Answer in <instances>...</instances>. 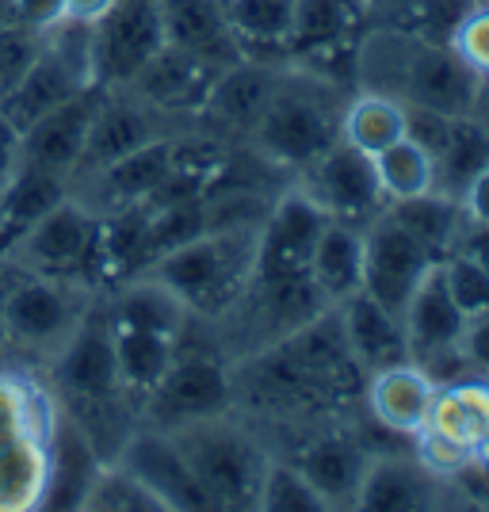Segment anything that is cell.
Here are the masks:
<instances>
[{
  "label": "cell",
  "instance_id": "cell-1",
  "mask_svg": "<svg viewBox=\"0 0 489 512\" xmlns=\"http://www.w3.org/2000/svg\"><path fill=\"white\" fill-rule=\"evenodd\" d=\"M386 92L409 107H428L447 119L478 115L486 81L451 46L417 43L383 27H371L360 46V85Z\"/></svg>",
  "mask_w": 489,
  "mask_h": 512
},
{
  "label": "cell",
  "instance_id": "cell-2",
  "mask_svg": "<svg viewBox=\"0 0 489 512\" xmlns=\"http://www.w3.org/2000/svg\"><path fill=\"white\" fill-rule=\"evenodd\" d=\"M348 96L352 92L310 77L295 65H279L276 85L241 146L260 153L279 172L298 176L333 142H341V111Z\"/></svg>",
  "mask_w": 489,
  "mask_h": 512
},
{
  "label": "cell",
  "instance_id": "cell-3",
  "mask_svg": "<svg viewBox=\"0 0 489 512\" xmlns=\"http://www.w3.org/2000/svg\"><path fill=\"white\" fill-rule=\"evenodd\" d=\"M260 226H222L157 256L142 276L169 287L195 321H218L245 295L256 264Z\"/></svg>",
  "mask_w": 489,
  "mask_h": 512
},
{
  "label": "cell",
  "instance_id": "cell-4",
  "mask_svg": "<svg viewBox=\"0 0 489 512\" xmlns=\"http://www.w3.org/2000/svg\"><path fill=\"white\" fill-rule=\"evenodd\" d=\"M211 509H256L272 444L237 409L169 432Z\"/></svg>",
  "mask_w": 489,
  "mask_h": 512
},
{
  "label": "cell",
  "instance_id": "cell-5",
  "mask_svg": "<svg viewBox=\"0 0 489 512\" xmlns=\"http://www.w3.org/2000/svg\"><path fill=\"white\" fill-rule=\"evenodd\" d=\"M230 409H234V367L218 344H207V348L195 344L192 325H188L176 360L161 375V383L142 398L138 421L146 428L176 432V428L230 413Z\"/></svg>",
  "mask_w": 489,
  "mask_h": 512
},
{
  "label": "cell",
  "instance_id": "cell-6",
  "mask_svg": "<svg viewBox=\"0 0 489 512\" xmlns=\"http://www.w3.org/2000/svg\"><path fill=\"white\" fill-rule=\"evenodd\" d=\"M375 0H298L287 62L310 77L356 92L360 46L371 31Z\"/></svg>",
  "mask_w": 489,
  "mask_h": 512
},
{
  "label": "cell",
  "instance_id": "cell-7",
  "mask_svg": "<svg viewBox=\"0 0 489 512\" xmlns=\"http://www.w3.org/2000/svg\"><path fill=\"white\" fill-rule=\"evenodd\" d=\"M104 218L69 192L43 222L12 249V260L27 272L69 283H104Z\"/></svg>",
  "mask_w": 489,
  "mask_h": 512
},
{
  "label": "cell",
  "instance_id": "cell-8",
  "mask_svg": "<svg viewBox=\"0 0 489 512\" xmlns=\"http://www.w3.org/2000/svg\"><path fill=\"white\" fill-rule=\"evenodd\" d=\"M489 436V379L459 375L436 386L425 428L413 436V451L440 478H459L474 463V451Z\"/></svg>",
  "mask_w": 489,
  "mask_h": 512
},
{
  "label": "cell",
  "instance_id": "cell-9",
  "mask_svg": "<svg viewBox=\"0 0 489 512\" xmlns=\"http://www.w3.org/2000/svg\"><path fill=\"white\" fill-rule=\"evenodd\" d=\"M23 268V264H20ZM92 306V287L23 268L0 299V333L31 352H58Z\"/></svg>",
  "mask_w": 489,
  "mask_h": 512
},
{
  "label": "cell",
  "instance_id": "cell-10",
  "mask_svg": "<svg viewBox=\"0 0 489 512\" xmlns=\"http://www.w3.org/2000/svg\"><path fill=\"white\" fill-rule=\"evenodd\" d=\"M50 383L58 394L62 409L104 406V402H134L127 386L119 379V360H115V337H111V318L104 302H92L73 337L54 352ZM138 406V402H134Z\"/></svg>",
  "mask_w": 489,
  "mask_h": 512
},
{
  "label": "cell",
  "instance_id": "cell-11",
  "mask_svg": "<svg viewBox=\"0 0 489 512\" xmlns=\"http://www.w3.org/2000/svg\"><path fill=\"white\" fill-rule=\"evenodd\" d=\"M402 325L405 341H409V360L425 367L436 383L470 375L467 363H463V325H467V318L447 291L440 260L417 283L413 299L405 302Z\"/></svg>",
  "mask_w": 489,
  "mask_h": 512
},
{
  "label": "cell",
  "instance_id": "cell-12",
  "mask_svg": "<svg viewBox=\"0 0 489 512\" xmlns=\"http://www.w3.org/2000/svg\"><path fill=\"white\" fill-rule=\"evenodd\" d=\"M165 46L157 0H115L92 23V77L104 88H127L134 73Z\"/></svg>",
  "mask_w": 489,
  "mask_h": 512
},
{
  "label": "cell",
  "instance_id": "cell-13",
  "mask_svg": "<svg viewBox=\"0 0 489 512\" xmlns=\"http://www.w3.org/2000/svg\"><path fill=\"white\" fill-rule=\"evenodd\" d=\"M295 184L321 211L348 226H367L386 211V195L375 176V161L348 142H333L314 165L295 176Z\"/></svg>",
  "mask_w": 489,
  "mask_h": 512
},
{
  "label": "cell",
  "instance_id": "cell-14",
  "mask_svg": "<svg viewBox=\"0 0 489 512\" xmlns=\"http://www.w3.org/2000/svg\"><path fill=\"white\" fill-rule=\"evenodd\" d=\"M371 451L375 448L367 444V436L356 425H348V421H325V425L310 428L287 459L310 478V486L325 501V509L333 512V509H356V497H360Z\"/></svg>",
  "mask_w": 489,
  "mask_h": 512
},
{
  "label": "cell",
  "instance_id": "cell-15",
  "mask_svg": "<svg viewBox=\"0 0 489 512\" xmlns=\"http://www.w3.org/2000/svg\"><path fill=\"white\" fill-rule=\"evenodd\" d=\"M325 222H329V214L321 211L295 180L287 188H279L272 207H268V218L260 222L253 276L256 279L306 276Z\"/></svg>",
  "mask_w": 489,
  "mask_h": 512
},
{
  "label": "cell",
  "instance_id": "cell-16",
  "mask_svg": "<svg viewBox=\"0 0 489 512\" xmlns=\"http://www.w3.org/2000/svg\"><path fill=\"white\" fill-rule=\"evenodd\" d=\"M432 264L436 256L405 226H398L390 211L363 226V291L390 306L394 314H402Z\"/></svg>",
  "mask_w": 489,
  "mask_h": 512
},
{
  "label": "cell",
  "instance_id": "cell-17",
  "mask_svg": "<svg viewBox=\"0 0 489 512\" xmlns=\"http://www.w3.org/2000/svg\"><path fill=\"white\" fill-rule=\"evenodd\" d=\"M161 134H172L165 115H157L153 107L142 104L127 88H107L104 104L96 111L92 130L85 138V150H81L77 165L69 172V188L88 180V176H96L107 165H115L119 157L142 150L146 142L161 138Z\"/></svg>",
  "mask_w": 489,
  "mask_h": 512
},
{
  "label": "cell",
  "instance_id": "cell-18",
  "mask_svg": "<svg viewBox=\"0 0 489 512\" xmlns=\"http://www.w3.org/2000/svg\"><path fill=\"white\" fill-rule=\"evenodd\" d=\"M218 77H222V65L165 43L134 73L127 92H134L142 104H149L165 119H199Z\"/></svg>",
  "mask_w": 489,
  "mask_h": 512
},
{
  "label": "cell",
  "instance_id": "cell-19",
  "mask_svg": "<svg viewBox=\"0 0 489 512\" xmlns=\"http://www.w3.org/2000/svg\"><path fill=\"white\" fill-rule=\"evenodd\" d=\"M451 482L421 463L413 448H375L363 474L356 509L360 512H425L447 501Z\"/></svg>",
  "mask_w": 489,
  "mask_h": 512
},
{
  "label": "cell",
  "instance_id": "cell-20",
  "mask_svg": "<svg viewBox=\"0 0 489 512\" xmlns=\"http://www.w3.org/2000/svg\"><path fill=\"white\" fill-rule=\"evenodd\" d=\"M436 386L440 383L428 375L425 367L405 360L363 379L360 406H363V413H367V421L379 428V432L413 444V436H417L428 421Z\"/></svg>",
  "mask_w": 489,
  "mask_h": 512
},
{
  "label": "cell",
  "instance_id": "cell-21",
  "mask_svg": "<svg viewBox=\"0 0 489 512\" xmlns=\"http://www.w3.org/2000/svg\"><path fill=\"white\" fill-rule=\"evenodd\" d=\"M111 463L127 467L161 501V509H211L199 482H195V474L188 470L184 455L176 448V440L161 428L138 425Z\"/></svg>",
  "mask_w": 489,
  "mask_h": 512
},
{
  "label": "cell",
  "instance_id": "cell-22",
  "mask_svg": "<svg viewBox=\"0 0 489 512\" xmlns=\"http://www.w3.org/2000/svg\"><path fill=\"white\" fill-rule=\"evenodd\" d=\"M107 88L88 85L77 96H69L65 104L54 111H46L43 119H35L31 127L23 130V165L31 169L58 172L69 180V172L77 165V157L85 150V138L92 130V119L104 104Z\"/></svg>",
  "mask_w": 489,
  "mask_h": 512
},
{
  "label": "cell",
  "instance_id": "cell-23",
  "mask_svg": "<svg viewBox=\"0 0 489 512\" xmlns=\"http://www.w3.org/2000/svg\"><path fill=\"white\" fill-rule=\"evenodd\" d=\"M341 321L344 344L352 352V360L360 363L363 375H375L383 367L409 360V341H405L402 314H394L390 306L371 299L367 291H356L352 299L333 306Z\"/></svg>",
  "mask_w": 489,
  "mask_h": 512
},
{
  "label": "cell",
  "instance_id": "cell-24",
  "mask_svg": "<svg viewBox=\"0 0 489 512\" xmlns=\"http://www.w3.org/2000/svg\"><path fill=\"white\" fill-rule=\"evenodd\" d=\"M100 467H104V459L85 440V432L58 409L54 432H50V459H46V482L39 505H46V509H81Z\"/></svg>",
  "mask_w": 489,
  "mask_h": 512
},
{
  "label": "cell",
  "instance_id": "cell-25",
  "mask_svg": "<svg viewBox=\"0 0 489 512\" xmlns=\"http://www.w3.org/2000/svg\"><path fill=\"white\" fill-rule=\"evenodd\" d=\"M161 23H165V43L192 50L214 65L241 62L230 23H226V4L222 0H157Z\"/></svg>",
  "mask_w": 489,
  "mask_h": 512
},
{
  "label": "cell",
  "instance_id": "cell-26",
  "mask_svg": "<svg viewBox=\"0 0 489 512\" xmlns=\"http://www.w3.org/2000/svg\"><path fill=\"white\" fill-rule=\"evenodd\" d=\"M69 195V180L58 172L20 165V172L0 192V256H8L46 214Z\"/></svg>",
  "mask_w": 489,
  "mask_h": 512
},
{
  "label": "cell",
  "instance_id": "cell-27",
  "mask_svg": "<svg viewBox=\"0 0 489 512\" xmlns=\"http://www.w3.org/2000/svg\"><path fill=\"white\" fill-rule=\"evenodd\" d=\"M222 4L241 58L287 62L298 0H222Z\"/></svg>",
  "mask_w": 489,
  "mask_h": 512
},
{
  "label": "cell",
  "instance_id": "cell-28",
  "mask_svg": "<svg viewBox=\"0 0 489 512\" xmlns=\"http://www.w3.org/2000/svg\"><path fill=\"white\" fill-rule=\"evenodd\" d=\"M111 337H115L119 379H123L130 398L142 406V398L161 383V375L176 360L184 337L161 333V329H146V325H119V321H111Z\"/></svg>",
  "mask_w": 489,
  "mask_h": 512
},
{
  "label": "cell",
  "instance_id": "cell-29",
  "mask_svg": "<svg viewBox=\"0 0 489 512\" xmlns=\"http://www.w3.org/2000/svg\"><path fill=\"white\" fill-rule=\"evenodd\" d=\"M310 276L329 306L352 299L363 291V230L329 218L321 230L314 256H310Z\"/></svg>",
  "mask_w": 489,
  "mask_h": 512
},
{
  "label": "cell",
  "instance_id": "cell-30",
  "mask_svg": "<svg viewBox=\"0 0 489 512\" xmlns=\"http://www.w3.org/2000/svg\"><path fill=\"white\" fill-rule=\"evenodd\" d=\"M478 0H375L371 27H383L417 43L451 46L455 27Z\"/></svg>",
  "mask_w": 489,
  "mask_h": 512
},
{
  "label": "cell",
  "instance_id": "cell-31",
  "mask_svg": "<svg viewBox=\"0 0 489 512\" xmlns=\"http://www.w3.org/2000/svg\"><path fill=\"white\" fill-rule=\"evenodd\" d=\"M405 138V104L386 96V92H371V88H356L341 111V142L356 146L360 153L375 157L386 146H394Z\"/></svg>",
  "mask_w": 489,
  "mask_h": 512
},
{
  "label": "cell",
  "instance_id": "cell-32",
  "mask_svg": "<svg viewBox=\"0 0 489 512\" xmlns=\"http://www.w3.org/2000/svg\"><path fill=\"white\" fill-rule=\"evenodd\" d=\"M386 211L398 226H405L409 234L417 237L436 260L455 253V241L467 226L463 203L444 192H425L413 195V199H402V203H386Z\"/></svg>",
  "mask_w": 489,
  "mask_h": 512
},
{
  "label": "cell",
  "instance_id": "cell-33",
  "mask_svg": "<svg viewBox=\"0 0 489 512\" xmlns=\"http://www.w3.org/2000/svg\"><path fill=\"white\" fill-rule=\"evenodd\" d=\"M432 161H436V192L459 199L470 180L489 165V127L478 115L451 119L444 146Z\"/></svg>",
  "mask_w": 489,
  "mask_h": 512
},
{
  "label": "cell",
  "instance_id": "cell-34",
  "mask_svg": "<svg viewBox=\"0 0 489 512\" xmlns=\"http://www.w3.org/2000/svg\"><path fill=\"white\" fill-rule=\"evenodd\" d=\"M371 161H375V176H379L386 203H402L413 195L436 192V161L413 138H398L394 146L375 153Z\"/></svg>",
  "mask_w": 489,
  "mask_h": 512
},
{
  "label": "cell",
  "instance_id": "cell-35",
  "mask_svg": "<svg viewBox=\"0 0 489 512\" xmlns=\"http://www.w3.org/2000/svg\"><path fill=\"white\" fill-rule=\"evenodd\" d=\"M260 512H329L321 493L310 486V478L287 459V455H272V463L264 470L260 482V497H256Z\"/></svg>",
  "mask_w": 489,
  "mask_h": 512
},
{
  "label": "cell",
  "instance_id": "cell-36",
  "mask_svg": "<svg viewBox=\"0 0 489 512\" xmlns=\"http://www.w3.org/2000/svg\"><path fill=\"white\" fill-rule=\"evenodd\" d=\"M81 509L85 512H165L161 501H157L127 467H119V463H104V467H100V474H96V482H92V490H88Z\"/></svg>",
  "mask_w": 489,
  "mask_h": 512
},
{
  "label": "cell",
  "instance_id": "cell-37",
  "mask_svg": "<svg viewBox=\"0 0 489 512\" xmlns=\"http://www.w3.org/2000/svg\"><path fill=\"white\" fill-rule=\"evenodd\" d=\"M39 46H43V31L16 23L12 16L0 23V100L16 88V81L27 73V65L35 62Z\"/></svg>",
  "mask_w": 489,
  "mask_h": 512
},
{
  "label": "cell",
  "instance_id": "cell-38",
  "mask_svg": "<svg viewBox=\"0 0 489 512\" xmlns=\"http://www.w3.org/2000/svg\"><path fill=\"white\" fill-rule=\"evenodd\" d=\"M440 268H444L447 291H451L455 306L463 310V318H470V314H486L489 310V272L486 268H478V264L467 260L463 253L444 256Z\"/></svg>",
  "mask_w": 489,
  "mask_h": 512
},
{
  "label": "cell",
  "instance_id": "cell-39",
  "mask_svg": "<svg viewBox=\"0 0 489 512\" xmlns=\"http://www.w3.org/2000/svg\"><path fill=\"white\" fill-rule=\"evenodd\" d=\"M451 50L489 85V0H478L451 35Z\"/></svg>",
  "mask_w": 489,
  "mask_h": 512
},
{
  "label": "cell",
  "instance_id": "cell-40",
  "mask_svg": "<svg viewBox=\"0 0 489 512\" xmlns=\"http://www.w3.org/2000/svg\"><path fill=\"white\" fill-rule=\"evenodd\" d=\"M463 363H467L470 375L489 379V310L470 314L463 325Z\"/></svg>",
  "mask_w": 489,
  "mask_h": 512
},
{
  "label": "cell",
  "instance_id": "cell-41",
  "mask_svg": "<svg viewBox=\"0 0 489 512\" xmlns=\"http://www.w3.org/2000/svg\"><path fill=\"white\" fill-rule=\"evenodd\" d=\"M4 8L16 23H27L35 31H50L65 20V0H4Z\"/></svg>",
  "mask_w": 489,
  "mask_h": 512
},
{
  "label": "cell",
  "instance_id": "cell-42",
  "mask_svg": "<svg viewBox=\"0 0 489 512\" xmlns=\"http://www.w3.org/2000/svg\"><path fill=\"white\" fill-rule=\"evenodd\" d=\"M23 165V134L20 127L0 111V192Z\"/></svg>",
  "mask_w": 489,
  "mask_h": 512
},
{
  "label": "cell",
  "instance_id": "cell-43",
  "mask_svg": "<svg viewBox=\"0 0 489 512\" xmlns=\"http://www.w3.org/2000/svg\"><path fill=\"white\" fill-rule=\"evenodd\" d=\"M455 253H463L467 260H474L478 268L489 272V222H467L459 241H455Z\"/></svg>",
  "mask_w": 489,
  "mask_h": 512
},
{
  "label": "cell",
  "instance_id": "cell-44",
  "mask_svg": "<svg viewBox=\"0 0 489 512\" xmlns=\"http://www.w3.org/2000/svg\"><path fill=\"white\" fill-rule=\"evenodd\" d=\"M459 203H463L467 222H489V165L463 188Z\"/></svg>",
  "mask_w": 489,
  "mask_h": 512
},
{
  "label": "cell",
  "instance_id": "cell-45",
  "mask_svg": "<svg viewBox=\"0 0 489 512\" xmlns=\"http://www.w3.org/2000/svg\"><path fill=\"white\" fill-rule=\"evenodd\" d=\"M111 4H115V0H65V20L88 23V27H92Z\"/></svg>",
  "mask_w": 489,
  "mask_h": 512
}]
</instances>
